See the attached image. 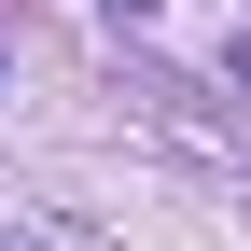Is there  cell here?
Returning <instances> with one entry per match:
<instances>
[{
	"mask_svg": "<svg viewBox=\"0 0 251 251\" xmlns=\"http://www.w3.org/2000/svg\"><path fill=\"white\" fill-rule=\"evenodd\" d=\"M0 251H98V237H84V224H56V209H28V224L0 237Z\"/></svg>",
	"mask_w": 251,
	"mask_h": 251,
	"instance_id": "cell-1",
	"label": "cell"
},
{
	"mask_svg": "<svg viewBox=\"0 0 251 251\" xmlns=\"http://www.w3.org/2000/svg\"><path fill=\"white\" fill-rule=\"evenodd\" d=\"M112 14H153V0H112Z\"/></svg>",
	"mask_w": 251,
	"mask_h": 251,
	"instance_id": "cell-2",
	"label": "cell"
}]
</instances>
